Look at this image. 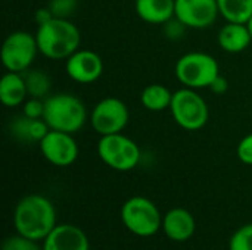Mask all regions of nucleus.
Segmentation results:
<instances>
[{
  "label": "nucleus",
  "mask_w": 252,
  "mask_h": 250,
  "mask_svg": "<svg viewBox=\"0 0 252 250\" xmlns=\"http://www.w3.org/2000/svg\"><path fill=\"white\" fill-rule=\"evenodd\" d=\"M1 250H43V246H40L38 242L16 234L4 240Z\"/></svg>",
  "instance_id": "23"
},
{
  "label": "nucleus",
  "mask_w": 252,
  "mask_h": 250,
  "mask_svg": "<svg viewBox=\"0 0 252 250\" xmlns=\"http://www.w3.org/2000/svg\"><path fill=\"white\" fill-rule=\"evenodd\" d=\"M161 230L170 240L182 243L192 239L196 230V221L188 209L173 208L162 217Z\"/></svg>",
  "instance_id": "14"
},
{
  "label": "nucleus",
  "mask_w": 252,
  "mask_h": 250,
  "mask_svg": "<svg viewBox=\"0 0 252 250\" xmlns=\"http://www.w3.org/2000/svg\"><path fill=\"white\" fill-rule=\"evenodd\" d=\"M12 131L21 140L40 143L44 139V136L50 131V128L43 118L32 119V118L22 116L12 124Z\"/></svg>",
  "instance_id": "18"
},
{
  "label": "nucleus",
  "mask_w": 252,
  "mask_h": 250,
  "mask_svg": "<svg viewBox=\"0 0 252 250\" xmlns=\"http://www.w3.org/2000/svg\"><path fill=\"white\" fill-rule=\"evenodd\" d=\"M130 113L124 102L115 97H106L100 100L90 116L92 127L100 136H111L121 133L127 122Z\"/></svg>",
  "instance_id": "9"
},
{
  "label": "nucleus",
  "mask_w": 252,
  "mask_h": 250,
  "mask_svg": "<svg viewBox=\"0 0 252 250\" xmlns=\"http://www.w3.org/2000/svg\"><path fill=\"white\" fill-rule=\"evenodd\" d=\"M97 153L105 165L120 172L131 171L140 162L139 146L121 133L102 136L97 143Z\"/></svg>",
  "instance_id": "7"
},
{
  "label": "nucleus",
  "mask_w": 252,
  "mask_h": 250,
  "mask_svg": "<svg viewBox=\"0 0 252 250\" xmlns=\"http://www.w3.org/2000/svg\"><path fill=\"white\" fill-rule=\"evenodd\" d=\"M43 119L50 130L74 134L80 131L86 122V106L72 94H53L44 100Z\"/></svg>",
  "instance_id": "3"
},
{
  "label": "nucleus",
  "mask_w": 252,
  "mask_h": 250,
  "mask_svg": "<svg viewBox=\"0 0 252 250\" xmlns=\"http://www.w3.org/2000/svg\"><path fill=\"white\" fill-rule=\"evenodd\" d=\"M66 74L77 83L90 84L99 80L103 72L100 56L92 50H77L66 59Z\"/></svg>",
  "instance_id": "12"
},
{
  "label": "nucleus",
  "mask_w": 252,
  "mask_h": 250,
  "mask_svg": "<svg viewBox=\"0 0 252 250\" xmlns=\"http://www.w3.org/2000/svg\"><path fill=\"white\" fill-rule=\"evenodd\" d=\"M140 100L148 111L161 112L171 106L173 93L161 84H151L143 88L140 94Z\"/></svg>",
  "instance_id": "19"
},
{
  "label": "nucleus",
  "mask_w": 252,
  "mask_h": 250,
  "mask_svg": "<svg viewBox=\"0 0 252 250\" xmlns=\"http://www.w3.org/2000/svg\"><path fill=\"white\" fill-rule=\"evenodd\" d=\"M208 88H211V91L216 93V94H223L227 90V81H226V78H223L221 75H219Z\"/></svg>",
  "instance_id": "27"
},
{
  "label": "nucleus",
  "mask_w": 252,
  "mask_h": 250,
  "mask_svg": "<svg viewBox=\"0 0 252 250\" xmlns=\"http://www.w3.org/2000/svg\"><path fill=\"white\" fill-rule=\"evenodd\" d=\"M170 111L176 124L188 131L201 130L210 118L207 102L193 88L188 87L173 93Z\"/></svg>",
  "instance_id": "6"
},
{
  "label": "nucleus",
  "mask_w": 252,
  "mask_h": 250,
  "mask_svg": "<svg viewBox=\"0 0 252 250\" xmlns=\"http://www.w3.org/2000/svg\"><path fill=\"white\" fill-rule=\"evenodd\" d=\"M220 75L217 60L202 52L183 55L176 63V77L188 88H205Z\"/></svg>",
  "instance_id": "5"
},
{
  "label": "nucleus",
  "mask_w": 252,
  "mask_h": 250,
  "mask_svg": "<svg viewBox=\"0 0 252 250\" xmlns=\"http://www.w3.org/2000/svg\"><path fill=\"white\" fill-rule=\"evenodd\" d=\"M43 250H90L86 233L71 224H59L43 240Z\"/></svg>",
  "instance_id": "13"
},
{
  "label": "nucleus",
  "mask_w": 252,
  "mask_h": 250,
  "mask_svg": "<svg viewBox=\"0 0 252 250\" xmlns=\"http://www.w3.org/2000/svg\"><path fill=\"white\" fill-rule=\"evenodd\" d=\"M24 78H25L28 96L43 99L49 93V90H50V78L43 71H38V69L28 71L24 75Z\"/></svg>",
  "instance_id": "21"
},
{
  "label": "nucleus",
  "mask_w": 252,
  "mask_h": 250,
  "mask_svg": "<svg viewBox=\"0 0 252 250\" xmlns=\"http://www.w3.org/2000/svg\"><path fill=\"white\" fill-rule=\"evenodd\" d=\"M247 27H248V29H250V34H251V37H252V15H251V18L248 19V22H247Z\"/></svg>",
  "instance_id": "28"
},
{
  "label": "nucleus",
  "mask_w": 252,
  "mask_h": 250,
  "mask_svg": "<svg viewBox=\"0 0 252 250\" xmlns=\"http://www.w3.org/2000/svg\"><path fill=\"white\" fill-rule=\"evenodd\" d=\"M38 52L46 57L59 60L68 59L80 47V31L68 19L52 18L47 22L38 25L35 34Z\"/></svg>",
  "instance_id": "2"
},
{
  "label": "nucleus",
  "mask_w": 252,
  "mask_h": 250,
  "mask_svg": "<svg viewBox=\"0 0 252 250\" xmlns=\"http://www.w3.org/2000/svg\"><path fill=\"white\" fill-rule=\"evenodd\" d=\"M28 96L27 84L21 72H7L0 81V100L7 108H15L24 103Z\"/></svg>",
  "instance_id": "17"
},
{
  "label": "nucleus",
  "mask_w": 252,
  "mask_h": 250,
  "mask_svg": "<svg viewBox=\"0 0 252 250\" xmlns=\"http://www.w3.org/2000/svg\"><path fill=\"white\" fill-rule=\"evenodd\" d=\"M251 40L252 37L247 24L227 22L219 32V44L224 52L229 53L244 52L250 46Z\"/></svg>",
  "instance_id": "16"
},
{
  "label": "nucleus",
  "mask_w": 252,
  "mask_h": 250,
  "mask_svg": "<svg viewBox=\"0 0 252 250\" xmlns=\"http://www.w3.org/2000/svg\"><path fill=\"white\" fill-rule=\"evenodd\" d=\"M56 225V209L47 197L28 194L18 202L13 212L16 234L34 242H43Z\"/></svg>",
  "instance_id": "1"
},
{
  "label": "nucleus",
  "mask_w": 252,
  "mask_h": 250,
  "mask_svg": "<svg viewBox=\"0 0 252 250\" xmlns=\"http://www.w3.org/2000/svg\"><path fill=\"white\" fill-rule=\"evenodd\" d=\"M38 52L37 40L25 31H15L6 37L1 47V62L9 72H25Z\"/></svg>",
  "instance_id": "8"
},
{
  "label": "nucleus",
  "mask_w": 252,
  "mask_h": 250,
  "mask_svg": "<svg viewBox=\"0 0 252 250\" xmlns=\"http://www.w3.org/2000/svg\"><path fill=\"white\" fill-rule=\"evenodd\" d=\"M238 158L241 159L242 164L252 167V134H248L241 140L236 149Z\"/></svg>",
  "instance_id": "26"
},
{
  "label": "nucleus",
  "mask_w": 252,
  "mask_h": 250,
  "mask_svg": "<svg viewBox=\"0 0 252 250\" xmlns=\"http://www.w3.org/2000/svg\"><path fill=\"white\" fill-rule=\"evenodd\" d=\"M136 13L148 24H167L176 15V0H136Z\"/></svg>",
  "instance_id": "15"
},
{
  "label": "nucleus",
  "mask_w": 252,
  "mask_h": 250,
  "mask_svg": "<svg viewBox=\"0 0 252 250\" xmlns=\"http://www.w3.org/2000/svg\"><path fill=\"white\" fill-rule=\"evenodd\" d=\"M229 250H252V224H247L233 233Z\"/></svg>",
  "instance_id": "22"
},
{
  "label": "nucleus",
  "mask_w": 252,
  "mask_h": 250,
  "mask_svg": "<svg viewBox=\"0 0 252 250\" xmlns=\"http://www.w3.org/2000/svg\"><path fill=\"white\" fill-rule=\"evenodd\" d=\"M43 158L55 167H69L78 158V146L72 134L50 130L40 141Z\"/></svg>",
  "instance_id": "10"
},
{
  "label": "nucleus",
  "mask_w": 252,
  "mask_h": 250,
  "mask_svg": "<svg viewBox=\"0 0 252 250\" xmlns=\"http://www.w3.org/2000/svg\"><path fill=\"white\" fill-rule=\"evenodd\" d=\"M220 15L227 22L247 24L252 15V0H217Z\"/></svg>",
  "instance_id": "20"
},
{
  "label": "nucleus",
  "mask_w": 252,
  "mask_h": 250,
  "mask_svg": "<svg viewBox=\"0 0 252 250\" xmlns=\"http://www.w3.org/2000/svg\"><path fill=\"white\" fill-rule=\"evenodd\" d=\"M43 115H44V102H41L37 97H31L30 100L25 102V105H24V116L38 119V118H43Z\"/></svg>",
  "instance_id": "25"
},
{
  "label": "nucleus",
  "mask_w": 252,
  "mask_h": 250,
  "mask_svg": "<svg viewBox=\"0 0 252 250\" xmlns=\"http://www.w3.org/2000/svg\"><path fill=\"white\" fill-rule=\"evenodd\" d=\"M124 227L137 237H152L162 228V215L158 206L143 196H133L121 208Z\"/></svg>",
  "instance_id": "4"
},
{
  "label": "nucleus",
  "mask_w": 252,
  "mask_h": 250,
  "mask_svg": "<svg viewBox=\"0 0 252 250\" xmlns=\"http://www.w3.org/2000/svg\"><path fill=\"white\" fill-rule=\"evenodd\" d=\"M220 15L217 0H176V18L189 28H208Z\"/></svg>",
  "instance_id": "11"
},
{
  "label": "nucleus",
  "mask_w": 252,
  "mask_h": 250,
  "mask_svg": "<svg viewBox=\"0 0 252 250\" xmlns=\"http://www.w3.org/2000/svg\"><path fill=\"white\" fill-rule=\"evenodd\" d=\"M77 9V0H52L49 4V10L55 18L68 19Z\"/></svg>",
  "instance_id": "24"
}]
</instances>
